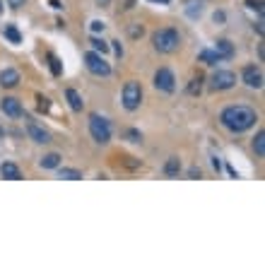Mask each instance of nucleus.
Listing matches in <instances>:
<instances>
[{"instance_id":"1","label":"nucleus","mask_w":265,"mask_h":265,"mask_svg":"<svg viewBox=\"0 0 265 265\" xmlns=\"http://www.w3.org/2000/svg\"><path fill=\"white\" fill-rule=\"evenodd\" d=\"M258 113L256 109L251 106H244V104H234V106H227V109L220 113V123L229 133H246L256 126Z\"/></svg>"},{"instance_id":"2","label":"nucleus","mask_w":265,"mask_h":265,"mask_svg":"<svg viewBox=\"0 0 265 265\" xmlns=\"http://www.w3.org/2000/svg\"><path fill=\"white\" fill-rule=\"evenodd\" d=\"M152 46H155L157 53H174V51H179V46H181L179 29L174 27L157 29L155 34H152Z\"/></svg>"},{"instance_id":"3","label":"nucleus","mask_w":265,"mask_h":265,"mask_svg":"<svg viewBox=\"0 0 265 265\" xmlns=\"http://www.w3.org/2000/svg\"><path fill=\"white\" fill-rule=\"evenodd\" d=\"M90 135L97 145H109L111 142V123L99 113L90 116Z\"/></svg>"},{"instance_id":"4","label":"nucleus","mask_w":265,"mask_h":265,"mask_svg":"<svg viewBox=\"0 0 265 265\" xmlns=\"http://www.w3.org/2000/svg\"><path fill=\"white\" fill-rule=\"evenodd\" d=\"M121 99H123V109L126 111H137L140 109V104H142V87H140V82L128 80V82L123 84V94H121Z\"/></svg>"},{"instance_id":"5","label":"nucleus","mask_w":265,"mask_h":265,"mask_svg":"<svg viewBox=\"0 0 265 265\" xmlns=\"http://www.w3.org/2000/svg\"><path fill=\"white\" fill-rule=\"evenodd\" d=\"M84 65H87V70L92 75H97V77H109L111 75V65L104 61V55L97 53V51H87L84 53Z\"/></svg>"},{"instance_id":"6","label":"nucleus","mask_w":265,"mask_h":265,"mask_svg":"<svg viewBox=\"0 0 265 265\" xmlns=\"http://www.w3.org/2000/svg\"><path fill=\"white\" fill-rule=\"evenodd\" d=\"M155 87L164 94H174L176 92V77H174V70L169 68H159L155 73Z\"/></svg>"},{"instance_id":"7","label":"nucleus","mask_w":265,"mask_h":265,"mask_svg":"<svg viewBox=\"0 0 265 265\" xmlns=\"http://www.w3.org/2000/svg\"><path fill=\"white\" fill-rule=\"evenodd\" d=\"M237 84V75L231 70H217V73L210 77V87L215 92H224V90H231Z\"/></svg>"},{"instance_id":"8","label":"nucleus","mask_w":265,"mask_h":265,"mask_svg":"<svg viewBox=\"0 0 265 265\" xmlns=\"http://www.w3.org/2000/svg\"><path fill=\"white\" fill-rule=\"evenodd\" d=\"M241 80L246 87L251 90H263V70L256 68V65H246L244 70H241Z\"/></svg>"},{"instance_id":"9","label":"nucleus","mask_w":265,"mask_h":265,"mask_svg":"<svg viewBox=\"0 0 265 265\" xmlns=\"http://www.w3.org/2000/svg\"><path fill=\"white\" fill-rule=\"evenodd\" d=\"M0 111H3L8 119H22V116H24V106H22V101L15 99V97H3V99H0Z\"/></svg>"},{"instance_id":"10","label":"nucleus","mask_w":265,"mask_h":265,"mask_svg":"<svg viewBox=\"0 0 265 265\" xmlns=\"http://www.w3.org/2000/svg\"><path fill=\"white\" fill-rule=\"evenodd\" d=\"M27 121V135L37 142V145H48L51 142V133L44 128V126H39L37 121H32V119H24Z\"/></svg>"},{"instance_id":"11","label":"nucleus","mask_w":265,"mask_h":265,"mask_svg":"<svg viewBox=\"0 0 265 265\" xmlns=\"http://www.w3.org/2000/svg\"><path fill=\"white\" fill-rule=\"evenodd\" d=\"M17 84H19V73L15 68H5V70L0 73V87L12 90V87H17Z\"/></svg>"},{"instance_id":"12","label":"nucleus","mask_w":265,"mask_h":265,"mask_svg":"<svg viewBox=\"0 0 265 265\" xmlns=\"http://www.w3.org/2000/svg\"><path fill=\"white\" fill-rule=\"evenodd\" d=\"M0 176L3 179H10V181H19L22 179V171H19V166L15 162H3L0 164Z\"/></svg>"},{"instance_id":"13","label":"nucleus","mask_w":265,"mask_h":265,"mask_svg":"<svg viewBox=\"0 0 265 265\" xmlns=\"http://www.w3.org/2000/svg\"><path fill=\"white\" fill-rule=\"evenodd\" d=\"M164 176L166 179H179V174H181V159L179 157H169L164 162Z\"/></svg>"},{"instance_id":"14","label":"nucleus","mask_w":265,"mask_h":265,"mask_svg":"<svg viewBox=\"0 0 265 265\" xmlns=\"http://www.w3.org/2000/svg\"><path fill=\"white\" fill-rule=\"evenodd\" d=\"M61 162H63V157L58 155V152H48V155H44L39 159V166H41V169H58Z\"/></svg>"},{"instance_id":"15","label":"nucleus","mask_w":265,"mask_h":265,"mask_svg":"<svg viewBox=\"0 0 265 265\" xmlns=\"http://www.w3.org/2000/svg\"><path fill=\"white\" fill-rule=\"evenodd\" d=\"M65 99H68V104H70V109L73 111H82L84 109V101H82V97H80V92L77 90H65Z\"/></svg>"},{"instance_id":"16","label":"nucleus","mask_w":265,"mask_h":265,"mask_svg":"<svg viewBox=\"0 0 265 265\" xmlns=\"http://www.w3.org/2000/svg\"><path fill=\"white\" fill-rule=\"evenodd\" d=\"M215 51H217L220 58L224 61V58H231V55H234V46H231V41H227V39H220V41L215 44Z\"/></svg>"},{"instance_id":"17","label":"nucleus","mask_w":265,"mask_h":265,"mask_svg":"<svg viewBox=\"0 0 265 265\" xmlns=\"http://www.w3.org/2000/svg\"><path fill=\"white\" fill-rule=\"evenodd\" d=\"M253 152H256L258 159L265 157V130H258V135L253 137Z\"/></svg>"},{"instance_id":"18","label":"nucleus","mask_w":265,"mask_h":265,"mask_svg":"<svg viewBox=\"0 0 265 265\" xmlns=\"http://www.w3.org/2000/svg\"><path fill=\"white\" fill-rule=\"evenodd\" d=\"M58 179H65V181H80V179H82V171H77V169H58Z\"/></svg>"},{"instance_id":"19","label":"nucleus","mask_w":265,"mask_h":265,"mask_svg":"<svg viewBox=\"0 0 265 265\" xmlns=\"http://www.w3.org/2000/svg\"><path fill=\"white\" fill-rule=\"evenodd\" d=\"M186 92H188L191 97H198V94H200V92H202V77H200V75H198V77H193L191 84L186 87Z\"/></svg>"},{"instance_id":"20","label":"nucleus","mask_w":265,"mask_h":265,"mask_svg":"<svg viewBox=\"0 0 265 265\" xmlns=\"http://www.w3.org/2000/svg\"><path fill=\"white\" fill-rule=\"evenodd\" d=\"M90 44H92V48H94L97 53H101V55H106V53H109V48H111L106 41H101V39H97V37H92Z\"/></svg>"},{"instance_id":"21","label":"nucleus","mask_w":265,"mask_h":265,"mask_svg":"<svg viewBox=\"0 0 265 265\" xmlns=\"http://www.w3.org/2000/svg\"><path fill=\"white\" fill-rule=\"evenodd\" d=\"M200 61L202 63H208V65H215V63H220L222 58L217 51H200Z\"/></svg>"},{"instance_id":"22","label":"nucleus","mask_w":265,"mask_h":265,"mask_svg":"<svg viewBox=\"0 0 265 265\" xmlns=\"http://www.w3.org/2000/svg\"><path fill=\"white\" fill-rule=\"evenodd\" d=\"M5 39H10L12 44H19V41H22V34H19L12 24H8V27H5Z\"/></svg>"},{"instance_id":"23","label":"nucleus","mask_w":265,"mask_h":265,"mask_svg":"<svg viewBox=\"0 0 265 265\" xmlns=\"http://www.w3.org/2000/svg\"><path fill=\"white\" fill-rule=\"evenodd\" d=\"M123 137H128L130 142H140V140H142L140 130H135V128H126V130H123Z\"/></svg>"},{"instance_id":"24","label":"nucleus","mask_w":265,"mask_h":265,"mask_svg":"<svg viewBox=\"0 0 265 265\" xmlns=\"http://www.w3.org/2000/svg\"><path fill=\"white\" fill-rule=\"evenodd\" d=\"M48 63H51V70H53V75H61V73H63V68H61V61H58L53 53H48Z\"/></svg>"},{"instance_id":"25","label":"nucleus","mask_w":265,"mask_h":265,"mask_svg":"<svg viewBox=\"0 0 265 265\" xmlns=\"http://www.w3.org/2000/svg\"><path fill=\"white\" fill-rule=\"evenodd\" d=\"M128 34H130L133 39L142 37V34H145V27H142V24H130V27H128Z\"/></svg>"},{"instance_id":"26","label":"nucleus","mask_w":265,"mask_h":265,"mask_svg":"<svg viewBox=\"0 0 265 265\" xmlns=\"http://www.w3.org/2000/svg\"><path fill=\"white\" fill-rule=\"evenodd\" d=\"M37 101H39V111H41V113H46V111L51 109V101L46 99V97H41V94L37 97Z\"/></svg>"},{"instance_id":"27","label":"nucleus","mask_w":265,"mask_h":265,"mask_svg":"<svg viewBox=\"0 0 265 265\" xmlns=\"http://www.w3.org/2000/svg\"><path fill=\"white\" fill-rule=\"evenodd\" d=\"M246 5L251 10H258V12L263 15V0H246Z\"/></svg>"},{"instance_id":"28","label":"nucleus","mask_w":265,"mask_h":265,"mask_svg":"<svg viewBox=\"0 0 265 265\" xmlns=\"http://www.w3.org/2000/svg\"><path fill=\"white\" fill-rule=\"evenodd\" d=\"M24 3H27V0H8V5H10L12 10H19L22 5H24Z\"/></svg>"},{"instance_id":"29","label":"nucleus","mask_w":265,"mask_h":265,"mask_svg":"<svg viewBox=\"0 0 265 265\" xmlns=\"http://www.w3.org/2000/svg\"><path fill=\"white\" fill-rule=\"evenodd\" d=\"M92 32H104V22L94 19V22H92Z\"/></svg>"},{"instance_id":"30","label":"nucleus","mask_w":265,"mask_h":265,"mask_svg":"<svg viewBox=\"0 0 265 265\" xmlns=\"http://www.w3.org/2000/svg\"><path fill=\"white\" fill-rule=\"evenodd\" d=\"M188 176H191V179H200V176H202V171H200V169H198V166H193L191 171H188Z\"/></svg>"},{"instance_id":"31","label":"nucleus","mask_w":265,"mask_h":265,"mask_svg":"<svg viewBox=\"0 0 265 265\" xmlns=\"http://www.w3.org/2000/svg\"><path fill=\"white\" fill-rule=\"evenodd\" d=\"M258 58H260V63L265 61V46L263 44H258Z\"/></svg>"},{"instance_id":"32","label":"nucleus","mask_w":265,"mask_h":265,"mask_svg":"<svg viewBox=\"0 0 265 265\" xmlns=\"http://www.w3.org/2000/svg\"><path fill=\"white\" fill-rule=\"evenodd\" d=\"M111 44H113V51H116V55H123V48H121L119 41H111Z\"/></svg>"},{"instance_id":"33","label":"nucleus","mask_w":265,"mask_h":265,"mask_svg":"<svg viewBox=\"0 0 265 265\" xmlns=\"http://www.w3.org/2000/svg\"><path fill=\"white\" fill-rule=\"evenodd\" d=\"M253 29H256V32H258V37H263V19H260L258 24H253Z\"/></svg>"},{"instance_id":"34","label":"nucleus","mask_w":265,"mask_h":265,"mask_svg":"<svg viewBox=\"0 0 265 265\" xmlns=\"http://www.w3.org/2000/svg\"><path fill=\"white\" fill-rule=\"evenodd\" d=\"M48 3H51V8H55V10L63 8V3H61V0H48Z\"/></svg>"},{"instance_id":"35","label":"nucleus","mask_w":265,"mask_h":265,"mask_svg":"<svg viewBox=\"0 0 265 265\" xmlns=\"http://www.w3.org/2000/svg\"><path fill=\"white\" fill-rule=\"evenodd\" d=\"M97 5H99V8H109L111 0H97Z\"/></svg>"},{"instance_id":"36","label":"nucleus","mask_w":265,"mask_h":265,"mask_svg":"<svg viewBox=\"0 0 265 265\" xmlns=\"http://www.w3.org/2000/svg\"><path fill=\"white\" fill-rule=\"evenodd\" d=\"M215 22H224V12H215Z\"/></svg>"},{"instance_id":"37","label":"nucleus","mask_w":265,"mask_h":265,"mask_svg":"<svg viewBox=\"0 0 265 265\" xmlns=\"http://www.w3.org/2000/svg\"><path fill=\"white\" fill-rule=\"evenodd\" d=\"M152 3H162V5H164V3H169V0H152Z\"/></svg>"},{"instance_id":"38","label":"nucleus","mask_w":265,"mask_h":265,"mask_svg":"<svg viewBox=\"0 0 265 265\" xmlns=\"http://www.w3.org/2000/svg\"><path fill=\"white\" fill-rule=\"evenodd\" d=\"M0 10H3V0H0Z\"/></svg>"}]
</instances>
